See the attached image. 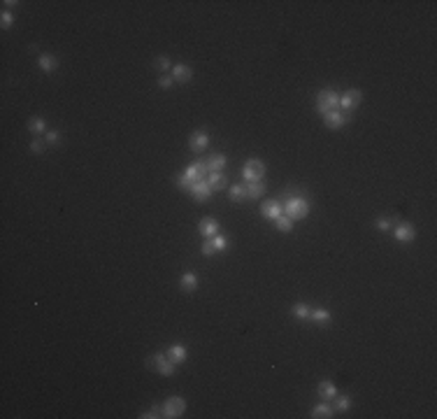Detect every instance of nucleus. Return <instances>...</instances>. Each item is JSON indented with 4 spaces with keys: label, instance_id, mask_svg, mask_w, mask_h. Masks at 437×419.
Segmentation results:
<instances>
[{
    "label": "nucleus",
    "instance_id": "1",
    "mask_svg": "<svg viewBox=\"0 0 437 419\" xmlns=\"http://www.w3.org/2000/svg\"><path fill=\"white\" fill-rule=\"evenodd\" d=\"M279 200H282L284 215L291 217L293 221L305 219V217L309 215V198H307V196H300V193L289 191L286 193V198H279Z\"/></svg>",
    "mask_w": 437,
    "mask_h": 419
},
{
    "label": "nucleus",
    "instance_id": "2",
    "mask_svg": "<svg viewBox=\"0 0 437 419\" xmlns=\"http://www.w3.org/2000/svg\"><path fill=\"white\" fill-rule=\"evenodd\" d=\"M207 177V168H205V159L202 161H196V163H191V166L184 170V175L177 179V184H179L181 189H186L189 191V187H191L193 182H198V179H205Z\"/></svg>",
    "mask_w": 437,
    "mask_h": 419
},
{
    "label": "nucleus",
    "instance_id": "3",
    "mask_svg": "<svg viewBox=\"0 0 437 419\" xmlns=\"http://www.w3.org/2000/svg\"><path fill=\"white\" fill-rule=\"evenodd\" d=\"M144 364H147L149 370H156V373H161L163 377H172L175 375V370H177V366L168 358V354H153V356H149Z\"/></svg>",
    "mask_w": 437,
    "mask_h": 419
},
{
    "label": "nucleus",
    "instance_id": "4",
    "mask_svg": "<svg viewBox=\"0 0 437 419\" xmlns=\"http://www.w3.org/2000/svg\"><path fill=\"white\" fill-rule=\"evenodd\" d=\"M339 107V94L337 91H333V88H323V91H319L317 94V110L321 112V114H328V112H333Z\"/></svg>",
    "mask_w": 437,
    "mask_h": 419
},
{
    "label": "nucleus",
    "instance_id": "5",
    "mask_svg": "<svg viewBox=\"0 0 437 419\" xmlns=\"http://www.w3.org/2000/svg\"><path fill=\"white\" fill-rule=\"evenodd\" d=\"M242 177H244V182H263V177H265V163L261 159H249L242 166Z\"/></svg>",
    "mask_w": 437,
    "mask_h": 419
},
{
    "label": "nucleus",
    "instance_id": "6",
    "mask_svg": "<svg viewBox=\"0 0 437 419\" xmlns=\"http://www.w3.org/2000/svg\"><path fill=\"white\" fill-rule=\"evenodd\" d=\"M184 412H186V401L181 396H170L168 401L163 403V417L165 419L181 417Z\"/></svg>",
    "mask_w": 437,
    "mask_h": 419
},
{
    "label": "nucleus",
    "instance_id": "7",
    "mask_svg": "<svg viewBox=\"0 0 437 419\" xmlns=\"http://www.w3.org/2000/svg\"><path fill=\"white\" fill-rule=\"evenodd\" d=\"M391 231H393V237L395 240H398V243H414L416 240V228L412 226L410 221H398V224H395V228H391Z\"/></svg>",
    "mask_w": 437,
    "mask_h": 419
},
{
    "label": "nucleus",
    "instance_id": "8",
    "mask_svg": "<svg viewBox=\"0 0 437 419\" xmlns=\"http://www.w3.org/2000/svg\"><path fill=\"white\" fill-rule=\"evenodd\" d=\"M284 215V207H282V200L279 198H270L261 205V217L263 219H270V221H277L279 217Z\"/></svg>",
    "mask_w": 437,
    "mask_h": 419
},
{
    "label": "nucleus",
    "instance_id": "9",
    "mask_svg": "<svg viewBox=\"0 0 437 419\" xmlns=\"http://www.w3.org/2000/svg\"><path fill=\"white\" fill-rule=\"evenodd\" d=\"M363 100V94H361V88H349V91H345V94L339 96V107L347 112L356 110L358 105H361Z\"/></svg>",
    "mask_w": 437,
    "mask_h": 419
},
{
    "label": "nucleus",
    "instance_id": "10",
    "mask_svg": "<svg viewBox=\"0 0 437 419\" xmlns=\"http://www.w3.org/2000/svg\"><path fill=\"white\" fill-rule=\"evenodd\" d=\"M189 193H191L193 198L198 200V203H207L209 198H212V189H209L207 179H198V182H193L191 187H189Z\"/></svg>",
    "mask_w": 437,
    "mask_h": 419
},
{
    "label": "nucleus",
    "instance_id": "11",
    "mask_svg": "<svg viewBox=\"0 0 437 419\" xmlns=\"http://www.w3.org/2000/svg\"><path fill=\"white\" fill-rule=\"evenodd\" d=\"M207 144H209V135H207L205 128H202V131H196L191 138H189V149L196 152V154H202V152L207 149Z\"/></svg>",
    "mask_w": 437,
    "mask_h": 419
},
{
    "label": "nucleus",
    "instance_id": "12",
    "mask_svg": "<svg viewBox=\"0 0 437 419\" xmlns=\"http://www.w3.org/2000/svg\"><path fill=\"white\" fill-rule=\"evenodd\" d=\"M349 119H351V116L342 114V112H337V110H333V112H328V114H323V124H326V128H330V131H339V128L345 126Z\"/></svg>",
    "mask_w": 437,
    "mask_h": 419
},
{
    "label": "nucleus",
    "instance_id": "13",
    "mask_svg": "<svg viewBox=\"0 0 437 419\" xmlns=\"http://www.w3.org/2000/svg\"><path fill=\"white\" fill-rule=\"evenodd\" d=\"M198 231L202 237H214L218 233V221L214 217H202L200 224H198Z\"/></svg>",
    "mask_w": 437,
    "mask_h": 419
},
{
    "label": "nucleus",
    "instance_id": "14",
    "mask_svg": "<svg viewBox=\"0 0 437 419\" xmlns=\"http://www.w3.org/2000/svg\"><path fill=\"white\" fill-rule=\"evenodd\" d=\"M172 79L179 84H189L193 79V68L186 66V63H179V66L172 68Z\"/></svg>",
    "mask_w": 437,
    "mask_h": 419
},
{
    "label": "nucleus",
    "instance_id": "15",
    "mask_svg": "<svg viewBox=\"0 0 437 419\" xmlns=\"http://www.w3.org/2000/svg\"><path fill=\"white\" fill-rule=\"evenodd\" d=\"M226 163H228L226 154H212L209 159H205V168H207V175H209V172H224Z\"/></svg>",
    "mask_w": 437,
    "mask_h": 419
},
{
    "label": "nucleus",
    "instance_id": "16",
    "mask_svg": "<svg viewBox=\"0 0 437 419\" xmlns=\"http://www.w3.org/2000/svg\"><path fill=\"white\" fill-rule=\"evenodd\" d=\"M246 200H256L265 193V182H244Z\"/></svg>",
    "mask_w": 437,
    "mask_h": 419
},
{
    "label": "nucleus",
    "instance_id": "17",
    "mask_svg": "<svg viewBox=\"0 0 437 419\" xmlns=\"http://www.w3.org/2000/svg\"><path fill=\"white\" fill-rule=\"evenodd\" d=\"M205 179H207V184H209V189H212V191H221V189L228 187V179H226L224 172H209Z\"/></svg>",
    "mask_w": 437,
    "mask_h": 419
},
{
    "label": "nucleus",
    "instance_id": "18",
    "mask_svg": "<svg viewBox=\"0 0 437 419\" xmlns=\"http://www.w3.org/2000/svg\"><path fill=\"white\" fill-rule=\"evenodd\" d=\"M38 66L42 72H54L56 68H58V58H56L54 54H40Z\"/></svg>",
    "mask_w": 437,
    "mask_h": 419
},
{
    "label": "nucleus",
    "instance_id": "19",
    "mask_svg": "<svg viewBox=\"0 0 437 419\" xmlns=\"http://www.w3.org/2000/svg\"><path fill=\"white\" fill-rule=\"evenodd\" d=\"M168 358L172 361L175 366H179V364H184L186 361V356H189V352H186V347H181V345H172V347L168 349Z\"/></svg>",
    "mask_w": 437,
    "mask_h": 419
},
{
    "label": "nucleus",
    "instance_id": "20",
    "mask_svg": "<svg viewBox=\"0 0 437 419\" xmlns=\"http://www.w3.org/2000/svg\"><path fill=\"white\" fill-rule=\"evenodd\" d=\"M198 275L196 273H184V275L179 277V287L184 289V291H196L198 289Z\"/></svg>",
    "mask_w": 437,
    "mask_h": 419
},
{
    "label": "nucleus",
    "instance_id": "21",
    "mask_svg": "<svg viewBox=\"0 0 437 419\" xmlns=\"http://www.w3.org/2000/svg\"><path fill=\"white\" fill-rule=\"evenodd\" d=\"M319 396L323 398V401H333L335 396H337V386L333 384V382H321V384H319Z\"/></svg>",
    "mask_w": 437,
    "mask_h": 419
},
{
    "label": "nucleus",
    "instance_id": "22",
    "mask_svg": "<svg viewBox=\"0 0 437 419\" xmlns=\"http://www.w3.org/2000/svg\"><path fill=\"white\" fill-rule=\"evenodd\" d=\"M335 414V410H333V405H328V403H319L317 408L311 410V417L314 419H328V417H333Z\"/></svg>",
    "mask_w": 437,
    "mask_h": 419
},
{
    "label": "nucleus",
    "instance_id": "23",
    "mask_svg": "<svg viewBox=\"0 0 437 419\" xmlns=\"http://www.w3.org/2000/svg\"><path fill=\"white\" fill-rule=\"evenodd\" d=\"M309 319H311V321H317V324H328V321L333 319V314L328 312V310H323V308H317V310H311Z\"/></svg>",
    "mask_w": 437,
    "mask_h": 419
},
{
    "label": "nucleus",
    "instance_id": "24",
    "mask_svg": "<svg viewBox=\"0 0 437 419\" xmlns=\"http://www.w3.org/2000/svg\"><path fill=\"white\" fill-rule=\"evenodd\" d=\"M28 131L33 133V135H40V133H47V124H44L42 116H33V119L28 122Z\"/></svg>",
    "mask_w": 437,
    "mask_h": 419
},
{
    "label": "nucleus",
    "instance_id": "25",
    "mask_svg": "<svg viewBox=\"0 0 437 419\" xmlns=\"http://www.w3.org/2000/svg\"><path fill=\"white\" fill-rule=\"evenodd\" d=\"M228 198L235 200V203H242V200H246V191H244V184H233L228 191Z\"/></svg>",
    "mask_w": 437,
    "mask_h": 419
},
{
    "label": "nucleus",
    "instance_id": "26",
    "mask_svg": "<svg viewBox=\"0 0 437 419\" xmlns=\"http://www.w3.org/2000/svg\"><path fill=\"white\" fill-rule=\"evenodd\" d=\"M351 408V398L349 396H335L333 398V410L335 412H345V410H349Z\"/></svg>",
    "mask_w": 437,
    "mask_h": 419
},
{
    "label": "nucleus",
    "instance_id": "27",
    "mask_svg": "<svg viewBox=\"0 0 437 419\" xmlns=\"http://www.w3.org/2000/svg\"><path fill=\"white\" fill-rule=\"evenodd\" d=\"M274 226H277V231H282V233H291L293 231V219L286 217V215H282L277 221H274Z\"/></svg>",
    "mask_w": 437,
    "mask_h": 419
},
{
    "label": "nucleus",
    "instance_id": "28",
    "mask_svg": "<svg viewBox=\"0 0 437 419\" xmlns=\"http://www.w3.org/2000/svg\"><path fill=\"white\" fill-rule=\"evenodd\" d=\"M293 314L298 317V319H309L311 308L307 303H298V305H293Z\"/></svg>",
    "mask_w": 437,
    "mask_h": 419
},
{
    "label": "nucleus",
    "instance_id": "29",
    "mask_svg": "<svg viewBox=\"0 0 437 419\" xmlns=\"http://www.w3.org/2000/svg\"><path fill=\"white\" fill-rule=\"evenodd\" d=\"M209 240H212V245H214V249H216V252H226V249H228V240H226L224 235H214V237H209Z\"/></svg>",
    "mask_w": 437,
    "mask_h": 419
},
{
    "label": "nucleus",
    "instance_id": "30",
    "mask_svg": "<svg viewBox=\"0 0 437 419\" xmlns=\"http://www.w3.org/2000/svg\"><path fill=\"white\" fill-rule=\"evenodd\" d=\"M200 254H202V256H214V254H216V249H214V245H212V240H209V237L200 245Z\"/></svg>",
    "mask_w": 437,
    "mask_h": 419
},
{
    "label": "nucleus",
    "instance_id": "31",
    "mask_svg": "<svg viewBox=\"0 0 437 419\" xmlns=\"http://www.w3.org/2000/svg\"><path fill=\"white\" fill-rule=\"evenodd\" d=\"M44 147H47V142H44L42 138H35L33 142H30V152H33V154H44Z\"/></svg>",
    "mask_w": 437,
    "mask_h": 419
},
{
    "label": "nucleus",
    "instance_id": "32",
    "mask_svg": "<svg viewBox=\"0 0 437 419\" xmlns=\"http://www.w3.org/2000/svg\"><path fill=\"white\" fill-rule=\"evenodd\" d=\"M391 228H393V219H384V217H379L377 219V231L386 233V231H391Z\"/></svg>",
    "mask_w": 437,
    "mask_h": 419
},
{
    "label": "nucleus",
    "instance_id": "33",
    "mask_svg": "<svg viewBox=\"0 0 437 419\" xmlns=\"http://www.w3.org/2000/svg\"><path fill=\"white\" fill-rule=\"evenodd\" d=\"M60 140V133L58 131H47L44 133V142L47 144H56Z\"/></svg>",
    "mask_w": 437,
    "mask_h": 419
},
{
    "label": "nucleus",
    "instance_id": "34",
    "mask_svg": "<svg viewBox=\"0 0 437 419\" xmlns=\"http://www.w3.org/2000/svg\"><path fill=\"white\" fill-rule=\"evenodd\" d=\"M156 68H159L161 72L170 70V58H168V56H159V58H156Z\"/></svg>",
    "mask_w": 437,
    "mask_h": 419
},
{
    "label": "nucleus",
    "instance_id": "35",
    "mask_svg": "<svg viewBox=\"0 0 437 419\" xmlns=\"http://www.w3.org/2000/svg\"><path fill=\"white\" fill-rule=\"evenodd\" d=\"M172 84H175L172 75H161V79H159V86H161V88H170Z\"/></svg>",
    "mask_w": 437,
    "mask_h": 419
},
{
    "label": "nucleus",
    "instance_id": "36",
    "mask_svg": "<svg viewBox=\"0 0 437 419\" xmlns=\"http://www.w3.org/2000/svg\"><path fill=\"white\" fill-rule=\"evenodd\" d=\"M0 21H3V28H10L12 23H14V17H12V12H3V17H0Z\"/></svg>",
    "mask_w": 437,
    "mask_h": 419
}]
</instances>
